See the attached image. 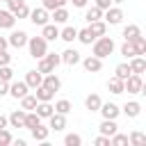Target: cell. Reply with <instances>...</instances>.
I'll return each instance as SVG.
<instances>
[{"label":"cell","instance_id":"obj_6","mask_svg":"<svg viewBox=\"0 0 146 146\" xmlns=\"http://www.w3.org/2000/svg\"><path fill=\"white\" fill-rule=\"evenodd\" d=\"M27 39H30V36H27V32H23V30H14V32L9 34V39H7V43L21 50L23 46H27Z\"/></svg>","mask_w":146,"mask_h":146},{"label":"cell","instance_id":"obj_15","mask_svg":"<svg viewBox=\"0 0 146 146\" xmlns=\"http://www.w3.org/2000/svg\"><path fill=\"white\" fill-rule=\"evenodd\" d=\"M128 66H130V73H132V75H141V73L146 71V59H144V57H132V59L128 62Z\"/></svg>","mask_w":146,"mask_h":146},{"label":"cell","instance_id":"obj_35","mask_svg":"<svg viewBox=\"0 0 146 146\" xmlns=\"http://www.w3.org/2000/svg\"><path fill=\"white\" fill-rule=\"evenodd\" d=\"M36 125H41V119H39L34 112H25V125H23V128L32 130V128H36Z\"/></svg>","mask_w":146,"mask_h":146},{"label":"cell","instance_id":"obj_38","mask_svg":"<svg viewBox=\"0 0 146 146\" xmlns=\"http://www.w3.org/2000/svg\"><path fill=\"white\" fill-rule=\"evenodd\" d=\"M132 48H135V52H137V57H141V55H146V39H144V36H137V39L132 41Z\"/></svg>","mask_w":146,"mask_h":146},{"label":"cell","instance_id":"obj_43","mask_svg":"<svg viewBox=\"0 0 146 146\" xmlns=\"http://www.w3.org/2000/svg\"><path fill=\"white\" fill-rule=\"evenodd\" d=\"M11 78H14V71H11L9 66H2V68H0V80L9 84V82H11Z\"/></svg>","mask_w":146,"mask_h":146},{"label":"cell","instance_id":"obj_37","mask_svg":"<svg viewBox=\"0 0 146 146\" xmlns=\"http://www.w3.org/2000/svg\"><path fill=\"white\" fill-rule=\"evenodd\" d=\"M36 71L41 73V75H50V73H55V66L43 57V59H39V66H36Z\"/></svg>","mask_w":146,"mask_h":146},{"label":"cell","instance_id":"obj_47","mask_svg":"<svg viewBox=\"0 0 146 146\" xmlns=\"http://www.w3.org/2000/svg\"><path fill=\"white\" fill-rule=\"evenodd\" d=\"M9 62H11V55L5 50V52H0V68L2 66H9Z\"/></svg>","mask_w":146,"mask_h":146},{"label":"cell","instance_id":"obj_34","mask_svg":"<svg viewBox=\"0 0 146 146\" xmlns=\"http://www.w3.org/2000/svg\"><path fill=\"white\" fill-rule=\"evenodd\" d=\"M36 103H39V100H36L32 94H27L25 98H21V110H23V112H30V110L36 107Z\"/></svg>","mask_w":146,"mask_h":146},{"label":"cell","instance_id":"obj_28","mask_svg":"<svg viewBox=\"0 0 146 146\" xmlns=\"http://www.w3.org/2000/svg\"><path fill=\"white\" fill-rule=\"evenodd\" d=\"M130 75H132V73H130V66H128V62H123V64H119V66L114 68V78H116V80H123V82H125Z\"/></svg>","mask_w":146,"mask_h":146},{"label":"cell","instance_id":"obj_1","mask_svg":"<svg viewBox=\"0 0 146 146\" xmlns=\"http://www.w3.org/2000/svg\"><path fill=\"white\" fill-rule=\"evenodd\" d=\"M112 52H114V39H110V36H98V39L94 41V57L105 59V57H110Z\"/></svg>","mask_w":146,"mask_h":146},{"label":"cell","instance_id":"obj_11","mask_svg":"<svg viewBox=\"0 0 146 146\" xmlns=\"http://www.w3.org/2000/svg\"><path fill=\"white\" fill-rule=\"evenodd\" d=\"M23 82L27 84V89H36V87H41V82H43V75H41L39 71H27Z\"/></svg>","mask_w":146,"mask_h":146},{"label":"cell","instance_id":"obj_54","mask_svg":"<svg viewBox=\"0 0 146 146\" xmlns=\"http://www.w3.org/2000/svg\"><path fill=\"white\" fill-rule=\"evenodd\" d=\"M73 7H87V0H71Z\"/></svg>","mask_w":146,"mask_h":146},{"label":"cell","instance_id":"obj_49","mask_svg":"<svg viewBox=\"0 0 146 146\" xmlns=\"http://www.w3.org/2000/svg\"><path fill=\"white\" fill-rule=\"evenodd\" d=\"M7 5H9V9H7V11H14V9H18L21 5H25V0H9Z\"/></svg>","mask_w":146,"mask_h":146},{"label":"cell","instance_id":"obj_16","mask_svg":"<svg viewBox=\"0 0 146 146\" xmlns=\"http://www.w3.org/2000/svg\"><path fill=\"white\" fill-rule=\"evenodd\" d=\"M41 84H43L46 89H50L52 94L62 89V80H59V78H57L55 73H50V75H43V82H41Z\"/></svg>","mask_w":146,"mask_h":146},{"label":"cell","instance_id":"obj_40","mask_svg":"<svg viewBox=\"0 0 146 146\" xmlns=\"http://www.w3.org/2000/svg\"><path fill=\"white\" fill-rule=\"evenodd\" d=\"M110 146H130V144H128V135L116 132L114 137H110Z\"/></svg>","mask_w":146,"mask_h":146},{"label":"cell","instance_id":"obj_48","mask_svg":"<svg viewBox=\"0 0 146 146\" xmlns=\"http://www.w3.org/2000/svg\"><path fill=\"white\" fill-rule=\"evenodd\" d=\"M94 146H110V137L98 135V137H96V141H94Z\"/></svg>","mask_w":146,"mask_h":146},{"label":"cell","instance_id":"obj_41","mask_svg":"<svg viewBox=\"0 0 146 146\" xmlns=\"http://www.w3.org/2000/svg\"><path fill=\"white\" fill-rule=\"evenodd\" d=\"M121 55H123L125 59H132V57H137V52H135V48H132V43H128V41H125V43L121 46Z\"/></svg>","mask_w":146,"mask_h":146},{"label":"cell","instance_id":"obj_45","mask_svg":"<svg viewBox=\"0 0 146 146\" xmlns=\"http://www.w3.org/2000/svg\"><path fill=\"white\" fill-rule=\"evenodd\" d=\"M46 59H48V62H50L55 68L62 64V59H59V52H46Z\"/></svg>","mask_w":146,"mask_h":146},{"label":"cell","instance_id":"obj_36","mask_svg":"<svg viewBox=\"0 0 146 146\" xmlns=\"http://www.w3.org/2000/svg\"><path fill=\"white\" fill-rule=\"evenodd\" d=\"M100 18H103V11L96 9V7H91V9L84 11V21H87V23H96V21H100Z\"/></svg>","mask_w":146,"mask_h":146},{"label":"cell","instance_id":"obj_30","mask_svg":"<svg viewBox=\"0 0 146 146\" xmlns=\"http://www.w3.org/2000/svg\"><path fill=\"white\" fill-rule=\"evenodd\" d=\"M30 132H32V137H34L36 141H46V139H48V135H50L48 125H36V128H32Z\"/></svg>","mask_w":146,"mask_h":146},{"label":"cell","instance_id":"obj_23","mask_svg":"<svg viewBox=\"0 0 146 146\" xmlns=\"http://www.w3.org/2000/svg\"><path fill=\"white\" fill-rule=\"evenodd\" d=\"M59 39L66 41V43H73V41L78 39V30H75L73 25H66L64 30H59Z\"/></svg>","mask_w":146,"mask_h":146},{"label":"cell","instance_id":"obj_4","mask_svg":"<svg viewBox=\"0 0 146 146\" xmlns=\"http://www.w3.org/2000/svg\"><path fill=\"white\" fill-rule=\"evenodd\" d=\"M123 91H128V94H141V91H144V80H141V75H130V78L123 82Z\"/></svg>","mask_w":146,"mask_h":146},{"label":"cell","instance_id":"obj_3","mask_svg":"<svg viewBox=\"0 0 146 146\" xmlns=\"http://www.w3.org/2000/svg\"><path fill=\"white\" fill-rule=\"evenodd\" d=\"M30 21H32V25H39V27H43V25H48V18H50V14L43 9V7H36V9H30V16H27Z\"/></svg>","mask_w":146,"mask_h":146},{"label":"cell","instance_id":"obj_51","mask_svg":"<svg viewBox=\"0 0 146 146\" xmlns=\"http://www.w3.org/2000/svg\"><path fill=\"white\" fill-rule=\"evenodd\" d=\"M9 146H27V141H25V139H11Z\"/></svg>","mask_w":146,"mask_h":146},{"label":"cell","instance_id":"obj_5","mask_svg":"<svg viewBox=\"0 0 146 146\" xmlns=\"http://www.w3.org/2000/svg\"><path fill=\"white\" fill-rule=\"evenodd\" d=\"M103 18H105V25H119V23L123 21V9L110 7L107 11H103Z\"/></svg>","mask_w":146,"mask_h":146},{"label":"cell","instance_id":"obj_8","mask_svg":"<svg viewBox=\"0 0 146 146\" xmlns=\"http://www.w3.org/2000/svg\"><path fill=\"white\" fill-rule=\"evenodd\" d=\"M27 91H30V89H27V84H25L23 80H18V82H11V84H9V96H11V98H16V100L25 98V96H27Z\"/></svg>","mask_w":146,"mask_h":146},{"label":"cell","instance_id":"obj_56","mask_svg":"<svg viewBox=\"0 0 146 146\" xmlns=\"http://www.w3.org/2000/svg\"><path fill=\"white\" fill-rule=\"evenodd\" d=\"M112 2H114V5H121V2H125V0H112Z\"/></svg>","mask_w":146,"mask_h":146},{"label":"cell","instance_id":"obj_24","mask_svg":"<svg viewBox=\"0 0 146 146\" xmlns=\"http://www.w3.org/2000/svg\"><path fill=\"white\" fill-rule=\"evenodd\" d=\"M137 36H141V30H139V25H125V27H123V39H125L128 43H132Z\"/></svg>","mask_w":146,"mask_h":146},{"label":"cell","instance_id":"obj_27","mask_svg":"<svg viewBox=\"0 0 146 146\" xmlns=\"http://www.w3.org/2000/svg\"><path fill=\"white\" fill-rule=\"evenodd\" d=\"M89 32L98 39V36H105V32H107V25H105V21H96V23H89Z\"/></svg>","mask_w":146,"mask_h":146},{"label":"cell","instance_id":"obj_18","mask_svg":"<svg viewBox=\"0 0 146 146\" xmlns=\"http://www.w3.org/2000/svg\"><path fill=\"white\" fill-rule=\"evenodd\" d=\"M7 121H9L11 128H23V125H25V112H23V110H14V112L7 116Z\"/></svg>","mask_w":146,"mask_h":146},{"label":"cell","instance_id":"obj_39","mask_svg":"<svg viewBox=\"0 0 146 146\" xmlns=\"http://www.w3.org/2000/svg\"><path fill=\"white\" fill-rule=\"evenodd\" d=\"M64 146H82V137L78 132H68L64 137Z\"/></svg>","mask_w":146,"mask_h":146},{"label":"cell","instance_id":"obj_2","mask_svg":"<svg viewBox=\"0 0 146 146\" xmlns=\"http://www.w3.org/2000/svg\"><path fill=\"white\" fill-rule=\"evenodd\" d=\"M27 50L34 59H43L46 52H48V41L43 36H30L27 39Z\"/></svg>","mask_w":146,"mask_h":146},{"label":"cell","instance_id":"obj_52","mask_svg":"<svg viewBox=\"0 0 146 146\" xmlns=\"http://www.w3.org/2000/svg\"><path fill=\"white\" fill-rule=\"evenodd\" d=\"M7 46H9V43H7V36H0V52H5Z\"/></svg>","mask_w":146,"mask_h":146},{"label":"cell","instance_id":"obj_26","mask_svg":"<svg viewBox=\"0 0 146 146\" xmlns=\"http://www.w3.org/2000/svg\"><path fill=\"white\" fill-rule=\"evenodd\" d=\"M50 18H52V25H59V23H66L71 16H68V9L62 7V9H55V11L50 14Z\"/></svg>","mask_w":146,"mask_h":146},{"label":"cell","instance_id":"obj_46","mask_svg":"<svg viewBox=\"0 0 146 146\" xmlns=\"http://www.w3.org/2000/svg\"><path fill=\"white\" fill-rule=\"evenodd\" d=\"M96 9H100V11H107L110 7H112V0H96V5H94Z\"/></svg>","mask_w":146,"mask_h":146},{"label":"cell","instance_id":"obj_19","mask_svg":"<svg viewBox=\"0 0 146 146\" xmlns=\"http://www.w3.org/2000/svg\"><path fill=\"white\" fill-rule=\"evenodd\" d=\"M41 36H43L46 41H55V39H59V27L52 25V23H48V25L41 27Z\"/></svg>","mask_w":146,"mask_h":146},{"label":"cell","instance_id":"obj_55","mask_svg":"<svg viewBox=\"0 0 146 146\" xmlns=\"http://www.w3.org/2000/svg\"><path fill=\"white\" fill-rule=\"evenodd\" d=\"M36 146H52V144H50V141H48V139H46V141H39V144H36Z\"/></svg>","mask_w":146,"mask_h":146},{"label":"cell","instance_id":"obj_12","mask_svg":"<svg viewBox=\"0 0 146 146\" xmlns=\"http://www.w3.org/2000/svg\"><path fill=\"white\" fill-rule=\"evenodd\" d=\"M34 114H36L39 119H50V116L55 114V107H52V103H36Z\"/></svg>","mask_w":146,"mask_h":146},{"label":"cell","instance_id":"obj_7","mask_svg":"<svg viewBox=\"0 0 146 146\" xmlns=\"http://www.w3.org/2000/svg\"><path fill=\"white\" fill-rule=\"evenodd\" d=\"M98 112L103 114V119H107V121H116V116L121 114V107H119L116 103H103Z\"/></svg>","mask_w":146,"mask_h":146},{"label":"cell","instance_id":"obj_10","mask_svg":"<svg viewBox=\"0 0 146 146\" xmlns=\"http://www.w3.org/2000/svg\"><path fill=\"white\" fill-rule=\"evenodd\" d=\"M80 62H82V66H84L87 73H98V71L103 68V59H98V57H94V55H89V57H84V59H80Z\"/></svg>","mask_w":146,"mask_h":146},{"label":"cell","instance_id":"obj_29","mask_svg":"<svg viewBox=\"0 0 146 146\" xmlns=\"http://www.w3.org/2000/svg\"><path fill=\"white\" fill-rule=\"evenodd\" d=\"M52 107H55V114H62V116H66V114H68V112L73 110V105H71V103H68L66 98H62V100H57V103H55Z\"/></svg>","mask_w":146,"mask_h":146},{"label":"cell","instance_id":"obj_25","mask_svg":"<svg viewBox=\"0 0 146 146\" xmlns=\"http://www.w3.org/2000/svg\"><path fill=\"white\" fill-rule=\"evenodd\" d=\"M128 144L130 146H146V135L141 130H132L128 135Z\"/></svg>","mask_w":146,"mask_h":146},{"label":"cell","instance_id":"obj_42","mask_svg":"<svg viewBox=\"0 0 146 146\" xmlns=\"http://www.w3.org/2000/svg\"><path fill=\"white\" fill-rule=\"evenodd\" d=\"M11 14H14V18H27V16H30V7H27V5H21V7L14 9Z\"/></svg>","mask_w":146,"mask_h":146},{"label":"cell","instance_id":"obj_14","mask_svg":"<svg viewBox=\"0 0 146 146\" xmlns=\"http://www.w3.org/2000/svg\"><path fill=\"white\" fill-rule=\"evenodd\" d=\"M98 130H100L103 137H114V135L119 132V125H116V121H107V119H103V123L98 125Z\"/></svg>","mask_w":146,"mask_h":146},{"label":"cell","instance_id":"obj_31","mask_svg":"<svg viewBox=\"0 0 146 146\" xmlns=\"http://www.w3.org/2000/svg\"><path fill=\"white\" fill-rule=\"evenodd\" d=\"M66 2L68 0H43L41 2V7L50 14V11H55V9H62V7H66Z\"/></svg>","mask_w":146,"mask_h":146},{"label":"cell","instance_id":"obj_57","mask_svg":"<svg viewBox=\"0 0 146 146\" xmlns=\"http://www.w3.org/2000/svg\"><path fill=\"white\" fill-rule=\"evenodd\" d=\"M2 2H9V0H2Z\"/></svg>","mask_w":146,"mask_h":146},{"label":"cell","instance_id":"obj_33","mask_svg":"<svg viewBox=\"0 0 146 146\" xmlns=\"http://www.w3.org/2000/svg\"><path fill=\"white\" fill-rule=\"evenodd\" d=\"M107 89H110V94H114V96H119V94H123V80H116V78H110V82H107Z\"/></svg>","mask_w":146,"mask_h":146},{"label":"cell","instance_id":"obj_13","mask_svg":"<svg viewBox=\"0 0 146 146\" xmlns=\"http://www.w3.org/2000/svg\"><path fill=\"white\" fill-rule=\"evenodd\" d=\"M64 128H66V116H62V114H52V116L48 119V130L62 132Z\"/></svg>","mask_w":146,"mask_h":146},{"label":"cell","instance_id":"obj_32","mask_svg":"<svg viewBox=\"0 0 146 146\" xmlns=\"http://www.w3.org/2000/svg\"><path fill=\"white\" fill-rule=\"evenodd\" d=\"M78 41L84 43V46H91V43L96 41V36L89 32V27H84V30H78Z\"/></svg>","mask_w":146,"mask_h":146},{"label":"cell","instance_id":"obj_20","mask_svg":"<svg viewBox=\"0 0 146 146\" xmlns=\"http://www.w3.org/2000/svg\"><path fill=\"white\" fill-rule=\"evenodd\" d=\"M14 25H16L14 14H11V11H7V9H0V27H2V30H11Z\"/></svg>","mask_w":146,"mask_h":146},{"label":"cell","instance_id":"obj_53","mask_svg":"<svg viewBox=\"0 0 146 146\" xmlns=\"http://www.w3.org/2000/svg\"><path fill=\"white\" fill-rule=\"evenodd\" d=\"M7 125H9V121H7V116H2V114H0V130H5Z\"/></svg>","mask_w":146,"mask_h":146},{"label":"cell","instance_id":"obj_50","mask_svg":"<svg viewBox=\"0 0 146 146\" xmlns=\"http://www.w3.org/2000/svg\"><path fill=\"white\" fill-rule=\"evenodd\" d=\"M7 94H9V84L0 80V96H7Z\"/></svg>","mask_w":146,"mask_h":146},{"label":"cell","instance_id":"obj_9","mask_svg":"<svg viewBox=\"0 0 146 146\" xmlns=\"http://www.w3.org/2000/svg\"><path fill=\"white\" fill-rule=\"evenodd\" d=\"M59 59H62V64H68V66H75L82 57H80V52L75 50V48H66L64 52H59Z\"/></svg>","mask_w":146,"mask_h":146},{"label":"cell","instance_id":"obj_17","mask_svg":"<svg viewBox=\"0 0 146 146\" xmlns=\"http://www.w3.org/2000/svg\"><path fill=\"white\" fill-rule=\"evenodd\" d=\"M121 112H123L128 119H137V116H139V112H141V105H139L137 100H130V103H125V105L121 107Z\"/></svg>","mask_w":146,"mask_h":146},{"label":"cell","instance_id":"obj_21","mask_svg":"<svg viewBox=\"0 0 146 146\" xmlns=\"http://www.w3.org/2000/svg\"><path fill=\"white\" fill-rule=\"evenodd\" d=\"M34 98H36L39 103H50V100L55 98V94H52L50 89H46V87L41 84V87H36V89H34Z\"/></svg>","mask_w":146,"mask_h":146},{"label":"cell","instance_id":"obj_44","mask_svg":"<svg viewBox=\"0 0 146 146\" xmlns=\"http://www.w3.org/2000/svg\"><path fill=\"white\" fill-rule=\"evenodd\" d=\"M11 139H14V137H11V132H9L7 128H5V130H0V146H9V144H11Z\"/></svg>","mask_w":146,"mask_h":146},{"label":"cell","instance_id":"obj_22","mask_svg":"<svg viewBox=\"0 0 146 146\" xmlns=\"http://www.w3.org/2000/svg\"><path fill=\"white\" fill-rule=\"evenodd\" d=\"M100 105H103V100H100V96H98V94H89V96L84 98V107H87L89 112H98V110H100Z\"/></svg>","mask_w":146,"mask_h":146}]
</instances>
